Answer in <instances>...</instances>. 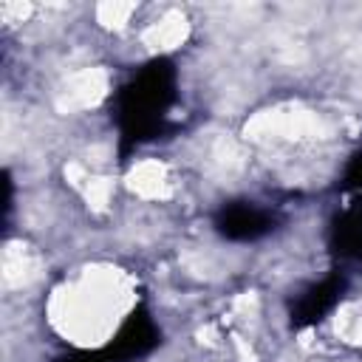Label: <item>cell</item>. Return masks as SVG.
Masks as SVG:
<instances>
[{
  "instance_id": "cell-1",
  "label": "cell",
  "mask_w": 362,
  "mask_h": 362,
  "mask_svg": "<svg viewBox=\"0 0 362 362\" xmlns=\"http://www.w3.org/2000/svg\"><path fill=\"white\" fill-rule=\"evenodd\" d=\"M178 102V71L167 57L150 59L136 68L113 93V124L122 150H139L158 139L173 122Z\"/></svg>"
},
{
  "instance_id": "cell-2",
  "label": "cell",
  "mask_w": 362,
  "mask_h": 362,
  "mask_svg": "<svg viewBox=\"0 0 362 362\" xmlns=\"http://www.w3.org/2000/svg\"><path fill=\"white\" fill-rule=\"evenodd\" d=\"M161 342V328L147 308H133L119 331L99 348L90 351H68L54 362H139L150 356Z\"/></svg>"
},
{
  "instance_id": "cell-5",
  "label": "cell",
  "mask_w": 362,
  "mask_h": 362,
  "mask_svg": "<svg viewBox=\"0 0 362 362\" xmlns=\"http://www.w3.org/2000/svg\"><path fill=\"white\" fill-rule=\"evenodd\" d=\"M328 243L342 263H362V198H354L334 218Z\"/></svg>"
},
{
  "instance_id": "cell-3",
  "label": "cell",
  "mask_w": 362,
  "mask_h": 362,
  "mask_svg": "<svg viewBox=\"0 0 362 362\" xmlns=\"http://www.w3.org/2000/svg\"><path fill=\"white\" fill-rule=\"evenodd\" d=\"M215 232L223 238V240H232V243H252V240H260L266 235L274 232L277 226V215L257 204V201H226L218 212H215V221H212Z\"/></svg>"
},
{
  "instance_id": "cell-6",
  "label": "cell",
  "mask_w": 362,
  "mask_h": 362,
  "mask_svg": "<svg viewBox=\"0 0 362 362\" xmlns=\"http://www.w3.org/2000/svg\"><path fill=\"white\" fill-rule=\"evenodd\" d=\"M342 187L348 192H354V198H362V153H356L348 167H345V175H342Z\"/></svg>"
},
{
  "instance_id": "cell-4",
  "label": "cell",
  "mask_w": 362,
  "mask_h": 362,
  "mask_svg": "<svg viewBox=\"0 0 362 362\" xmlns=\"http://www.w3.org/2000/svg\"><path fill=\"white\" fill-rule=\"evenodd\" d=\"M345 288H348V277H345V272H339V269H334L331 274H325V277L317 280V283H308V286L291 300V305H288V320H291V325H294V328H311V325L322 322V320L339 305Z\"/></svg>"
}]
</instances>
